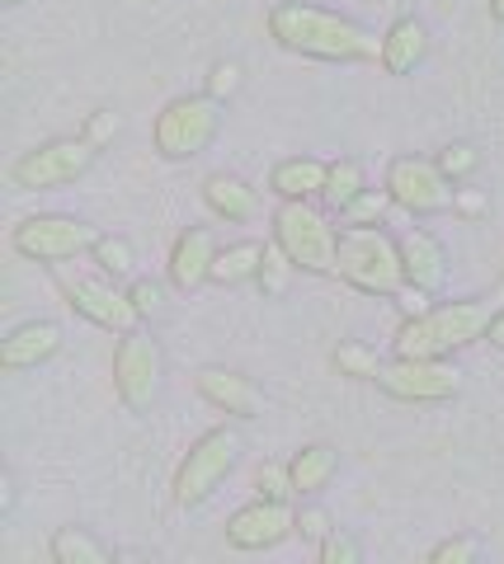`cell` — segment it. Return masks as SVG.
Listing matches in <instances>:
<instances>
[{"label": "cell", "mask_w": 504, "mask_h": 564, "mask_svg": "<svg viewBox=\"0 0 504 564\" xmlns=\"http://www.w3.org/2000/svg\"><path fill=\"white\" fill-rule=\"evenodd\" d=\"M340 273L363 296H396L406 288V263L401 245H396L382 226H344L340 231Z\"/></svg>", "instance_id": "cell-3"}, {"label": "cell", "mask_w": 504, "mask_h": 564, "mask_svg": "<svg viewBox=\"0 0 504 564\" xmlns=\"http://www.w3.org/2000/svg\"><path fill=\"white\" fill-rule=\"evenodd\" d=\"M458 386H462V372L443 358H392L377 377V391H387L392 400H406V404L453 400Z\"/></svg>", "instance_id": "cell-12"}, {"label": "cell", "mask_w": 504, "mask_h": 564, "mask_svg": "<svg viewBox=\"0 0 504 564\" xmlns=\"http://www.w3.org/2000/svg\"><path fill=\"white\" fill-rule=\"evenodd\" d=\"M288 475H292V494H298V499H317L340 475V452L330 443H307L288 456Z\"/></svg>", "instance_id": "cell-20"}, {"label": "cell", "mask_w": 504, "mask_h": 564, "mask_svg": "<svg viewBox=\"0 0 504 564\" xmlns=\"http://www.w3.org/2000/svg\"><path fill=\"white\" fill-rule=\"evenodd\" d=\"M425 564H481V536H472V532L443 536V541L429 551Z\"/></svg>", "instance_id": "cell-28"}, {"label": "cell", "mask_w": 504, "mask_h": 564, "mask_svg": "<svg viewBox=\"0 0 504 564\" xmlns=\"http://www.w3.org/2000/svg\"><path fill=\"white\" fill-rule=\"evenodd\" d=\"M476 165H481V151L472 147V141H453V147L439 151V170H443L453 184H462L467 174H476Z\"/></svg>", "instance_id": "cell-31"}, {"label": "cell", "mask_w": 504, "mask_h": 564, "mask_svg": "<svg viewBox=\"0 0 504 564\" xmlns=\"http://www.w3.org/2000/svg\"><path fill=\"white\" fill-rule=\"evenodd\" d=\"M213 259H217V240L207 226H184L170 245V259H165V278L175 292H194L213 278Z\"/></svg>", "instance_id": "cell-15"}, {"label": "cell", "mask_w": 504, "mask_h": 564, "mask_svg": "<svg viewBox=\"0 0 504 564\" xmlns=\"http://www.w3.org/2000/svg\"><path fill=\"white\" fill-rule=\"evenodd\" d=\"M222 132V104L213 95H180L170 99L161 113H156V155L165 161H194L213 147V137Z\"/></svg>", "instance_id": "cell-6"}, {"label": "cell", "mask_w": 504, "mask_h": 564, "mask_svg": "<svg viewBox=\"0 0 504 564\" xmlns=\"http://www.w3.org/2000/svg\"><path fill=\"white\" fill-rule=\"evenodd\" d=\"M161 377H165V352L151 339L147 329L118 334L114 348V391L128 404L132 414H147L156 395H161Z\"/></svg>", "instance_id": "cell-9"}, {"label": "cell", "mask_w": 504, "mask_h": 564, "mask_svg": "<svg viewBox=\"0 0 504 564\" xmlns=\"http://www.w3.org/2000/svg\"><path fill=\"white\" fill-rule=\"evenodd\" d=\"M401 245V263H406V282L410 288H420V292H439L443 288V278H448V254H443V245L433 240L429 231H420V226H410V231L396 240Z\"/></svg>", "instance_id": "cell-17"}, {"label": "cell", "mask_w": 504, "mask_h": 564, "mask_svg": "<svg viewBox=\"0 0 504 564\" xmlns=\"http://www.w3.org/2000/svg\"><path fill=\"white\" fill-rule=\"evenodd\" d=\"M194 391L213 404L217 414L227 419H259L265 414V395H259V386L240 372H227V367H199L194 372Z\"/></svg>", "instance_id": "cell-14"}, {"label": "cell", "mask_w": 504, "mask_h": 564, "mask_svg": "<svg viewBox=\"0 0 504 564\" xmlns=\"http://www.w3.org/2000/svg\"><path fill=\"white\" fill-rule=\"evenodd\" d=\"M288 278H292V259L278 250V245H265V263H259V292L265 296H283L288 292Z\"/></svg>", "instance_id": "cell-30"}, {"label": "cell", "mask_w": 504, "mask_h": 564, "mask_svg": "<svg viewBox=\"0 0 504 564\" xmlns=\"http://www.w3.org/2000/svg\"><path fill=\"white\" fill-rule=\"evenodd\" d=\"M62 325L52 321H24L0 339V372H33L62 352Z\"/></svg>", "instance_id": "cell-16"}, {"label": "cell", "mask_w": 504, "mask_h": 564, "mask_svg": "<svg viewBox=\"0 0 504 564\" xmlns=\"http://www.w3.org/2000/svg\"><path fill=\"white\" fill-rule=\"evenodd\" d=\"M330 367H335L340 377H350V381H373L377 386V377H382V362L377 358V348H368V344H358V339H344L335 352H330Z\"/></svg>", "instance_id": "cell-25"}, {"label": "cell", "mask_w": 504, "mask_h": 564, "mask_svg": "<svg viewBox=\"0 0 504 564\" xmlns=\"http://www.w3.org/2000/svg\"><path fill=\"white\" fill-rule=\"evenodd\" d=\"M203 203H207V212H213L217 221H250L259 212V193L246 180H236V174L213 170L203 180Z\"/></svg>", "instance_id": "cell-21"}, {"label": "cell", "mask_w": 504, "mask_h": 564, "mask_svg": "<svg viewBox=\"0 0 504 564\" xmlns=\"http://www.w3.org/2000/svg\"><path fill=\"white\" fill-rule=\"evenodd\" d=\"M387 193L410 217H439L458 203L453 180L439 170V161H425V155H396L387 165Z\"/></svg>", "instance_id": "cell-11"}, {"label": "cell", "mask_w": 504, "mask_h": 564, "mask_svg": "<svg viewBox=\"0 0 504 564\" xmlns=\"http://www.w3.org/2000/svg\"><path fill=\"white\" fill-rule=\"evenodd\" d=\"M52 564H114V555L99 545V536H90L85 527H57L47 541Z\"/></svg>", "instance_id": "cell-23"}, {"label": "cell", "mask_w": 504, "mask_h": 564, "mask_svg": "<svg viewBox=\"0 0 504 564\" xmlns=\"http://www.w3.org/2000/svg\"><path fill=\"white\" fill-rule=\"evenodd\" d=\"M114 564H147V560L137 555V551H118V555H114Z\"/></svg>", "instance_id": "cell-41"}, {"label": "cell", "mask_w": 504, "mask_h": 564, "mask_svg": "<svg viewBox=\"0 0 504 564\" xmlns=\"http://www.w3.org/2000/svg\"><path fill=\"white\" fill-rule=\"evenodd\" d=\"M330 180V161H317V155H292V161H278L269 174V188L278 203H311L325 193Z\"/></svg>", "instance_id": "cell-19"}, {"label": "cell", "mask_w": 504, "mask_h": 564, "mask_svg": "<svg viewBox=\"0 0 504 564\" xmlns=\"http://www.w3.org/2000/svg\"><path fill=\"white\" fill-rule=\"evenodd\" d=\"M255 494L259 499H274V503H292V475H288V462H265L255 470Z\"/></svg>", "instance_id": "cell-29"}, {"label": "cell", "mask_w": 504, "mask_h": 564, "mask_svg": "<svg viewBox=\"0 0 504 564\" xmlns=\"http://www.w3.org/2000/svg\"><path fill=\"white\" fill-rule=\"evenodd\" d=\"M288 536H298V513H292V503L255 499L227 518L232 551H274V545H283Z\"/></svg>", "instance_id": "cell-13"}, {"label": "cell", "mask_w": 504, "mask_h": 564, "mask_svg": "<svg viewBox=\"0 0 504 564\" xmlns=\"http://www.w3.org/2000/svg\"><path fill=\"white\" fill-rule=\"evenodd\" d=\"M491 302L485 296H467V302H443V306H429L425 315L415 321H401L392 339L396 358H448L458 348H472L485 339L491 329Z\"/></svg>", "instance_id": "cell-2"}, {"label": "cell", "mask_w": 504, "mask_h": 564, "mask_svg": "<svg viewBox=\"0 0 504 564\" xmlns=\"http://www.w3.org/2000/svg\"><path fill=\"white\" fill-rule=\"evenodd\" d=\"M99 231L81 217H66V212H39V217H24L20 226L10 231L14 254L29 259V263H72L76 254H90L95 250Z\"/></svg>", "instance_id": "cell-8"}, {"label": "cell", "mask_w": 504, "mask_h": 564, "mask_svg": "<svg viewBox=\"0 0 504 564\" xmlns=\"http://www.w3.org/2000/svg\"><path fill=\"white\" fill-rule=\"evenodd\" d=\"M259 263H265V245H255V240L227 245V250H217L213 278H207V282H217V288H240V282L259 278Z\"/></svg>", "instance_id": "cell-22"}, {"label": "cell", "mask_w": 504, "mask_h": 564, "mask_svg": "<svg viewBox=\"0 0 504 564\" xmlns=\"http://www.w3.org/2000/svg\"><path fill=\"white\" fill-rule=\"evenodd\" d=\"M118 128H124V118H118L114 109H95L90 118H85V132H81V137L90 141L95 151H104V147H109V141L118 137Z\"/></svg>", "instance_id": "cell-33"}, {"label": "cell", "mask_w": 504, "mask_h": 564, "mask_svg": "<svg viewBox=\"0 0 504 564\" xmlns=\"http://www.w3.org/2000/svg\"><path fill=\"white\" fill-rule=\"evenodd\" d=\"M453 212H462V217H481V212H485V193H476V188H458Z\"/></svg>", "instance_id": "cell-38"}, {"label": "cell", "mask_w": 504, "mask_h": 564, "mask_svg": "<svg viewBox=\"0 0 504 564\" xmlns=\"http://www.w3.org/2000/svg\"><path fill=\"white\" fill-rule=\"evenodd\" d=\"M363 188H368V180H363V165L344 155V161H330V180H325L321 203H325L330 212H344V207H350V203L358 198Z\"/></svg>", "instance_id": "cell-24"}, {"label": "cell", "mask_w": 504, "mask_h": 564, "mask_svg": "<svg viewBox=\"0 0 504 564\" xmlns=\"http://www.w3.org/2000/svg\"><path fill=\"white\" fill-rule=\"evenodd\" d=\"M236 462H240V433L236 429H227V423H217V429H207L203 437H194L189 443V452H184V462H180V470H175V503L184 508H203L213 494L227 485V475L236 470Z\"/></svg>", "instance_id": "cell-5"}, {"label": "cell", "mask_w": 504, "mask_h": 564, "mask_svg": "<svg viewBox=\"0 0 504 564\" xmlns=\"http://www.w3.org/2000/svg\"><path fill=\"white\" fill-rule=\"evenodd\" d=\"M95 155L99 151L85 137H52L10 165V180H14V188H29V193L62 188V184H76L81 174L95 165Z\"/></svg>", "instance_id": "cell-10"}, {"label": "cell", "mask_w": 504, "mask_h": 564, "mask_svg": "<svg viewBox=\"0 0 504 564\" xmlns=\"http://www.w3.org/2000/svg\"><path fill=\"white\" fill-rule=\"evenodd\" d=\"M57 292L66 296V306H72L81 321H90L109 334H132L142 329V311L132 306V296L124 288H114L109 273H81V269H66L57 263Z\"/></svg>", "instance_id": "cell-7"}, {"label": "cell", "mask_w": 504, "mask_h": 564, "mask_svg": "<svg viewBox=\"0 0 504 564\" xmlns=\"http://www.w3.org/2000/svg\"><path fill=\"white\" fill-rule=\"evenodd\" d=\"M485 344L504 348V311H495V315H491V329H485Z\"/></svg>", "instance_id": "cell-39"}, {"label": "cell", "mask_w": 504, "mask_h": 564, "mask_svg": "<svg viewBox=\"0 0 504 564\" xmlns=\"http://www.w3.org/2000/svg\"><path fill=\"white\" fill-rule=\"evenodd\" d=\"M392 302L401 306V315H406V321H415V315H425V311H429V292H420V288H410V282H406V288L396 292Z\"/></svg>", "instance_id": "cell-37"}, {"label": "cell", "mask_w": 504, "mask_h": 564, "mask_svg": "<svg viewBox=\"0 0 504 564\" xmlns=\"http://www.w3.org/2000/svg\"><path fill=\"white\" fill-rule=\"evenodd\" d=\"M90 259L99 263V273H109V278H128V273H132V263H137L132 245H128L124 236H99V240H95V250H90Z\"/></svg>", "instance_id": "cell-26"}, {"label": "cell", "mask_w": 504, "mask_h": 564, "mask_svg": "<svg viewBox=\"0 0 504 564\" xmlns=\"http://www.w3.org/2000/svg\"><path fill=\"white\" fill-rule=\"evenodd\" d=\"M317 564H363V551H358V541L350 532H330L321 545H317Z\"/></svg>", "instance_id": "cell-32"}, {"label": "cell", "mask_w": 504, "mask_h": 564, "mask_svg": "<svg viewBox=\"0 0 504 564\" xmlns=\"http://www.w3.org/2000/svg\"><path fill=\"white\" fill-rule=\"evenodd\" d=\"M425 57H429L425 20H415V14L392 20V29L382 33V70H387V76H410L415 66H425Z\"/></svg>", "instance_id": "cell-18"}, {"label": "cell", "mask_w": 504, "mask_h": 564, "mask_svg": "<svg viewBox=\"0 0 504 564\" xmlns=\"http://www.w3.org/2000/svg\"><path fill=\"white\" fill-rule=\"evenodd\" d=\"M236 90H240V66H236V62H213V70H207V90H203V95H213L217 104H227Z\"/></svg>", "instance_id": "cell-34"}, {"label": "cell", "mask_w": 504, "mask_h": 564, "mask_svg": "<svg viewBox=\"0 0 504 564\" xmlns=\"http://www.w3.org/2000/svg\"><path fill=\"white\" fill-rule=\"evenodd\" d=\"M0 6H6V10H14V6H24V0H0Z\"/></svg>", "instance_id": "cell-42"}, {"label": "cell", "mask_w": 504, "mask_h": 564, "mask_svg": "<svg viewBox=\"0 0 504 564\" xmlns=\"http://www.w3.org/2000/svg\"><path fill=\"white\" fill-rule=\"evenodd\" d=\"M330 532H335V527H330V513H325V508H302V513H298V536L302 541H325Z\"/></svg>", "instance_id": "cell-36"}, {"label": "cell", "mask_w": 504, "mask_h": 564, "mask_svg": "<svg viewBox=\"0 0 504 564\" xmlns=\"http://www.w3.org/2000/svg\"><path fill=\"white\" fill-rule=\"evenodd\" d=\"M274 245L292 259V269L335 278L340 273V231L317 203H278L274 207Z\"/></svg>", "instance_id": "cell-4"}, {"label": "cell", "mask_w": 504, "mask_h": 564, "mask_svg": "<svg viewBox=\"0 0 504 564\" xmlns=\"http://www.w3.org/2000/svg\"><path fill=\"white\" fill-rule=\"evenodd\" d=\"M269 39L311 62H382V39L373 29H363L340 10L307 6V0H278L269 10Z\"/></svg>", "instance_id": "cell-1"}, {"label": "cell", "mask_w": 504, "mask_h": 564, "mask_svg": "<svg viewBox=\"0 0 504 564\" xmlns=\"http://www.w3.org/2000/svg\"><path fill=\"white\" fill-rule=\"evenodd\" d=\"M485 10H491L495 24H504V0H485Z\"/></svg>", "instance_id": "cell-40"}, {"label": "cell", "mask_w": 504, "mask_h": 564, "mask_svg": "<svg viewBox=\"0 0 504 564\" xmlns=\"http://www.w3.org/2000/svg\"><path fill=\"white\" fill-rule=\"evenodd\" d=\"M387 207H392V193L387 188H363L358 198L340 212V221L344 226H377L382 217H387Z\"/></svg>", "instance_id": "cell-27"}, {"label": "cell", "mask_w": 504, "mask_h": 564, "mask_svg": "<svg viewBox=\"0 0 504 564\" xmlns=\"http://www.w3.org/2000/svg\"><path fill=\"white\" fill-rule=\"evenodd\" d=\"M128 296H132V306L142 311V321H147V315H156V311H161V302H165L161 282H151V278H137L132 288H128Z\"/></svg>", "instance_id": "cell-35"}]
</instances>
